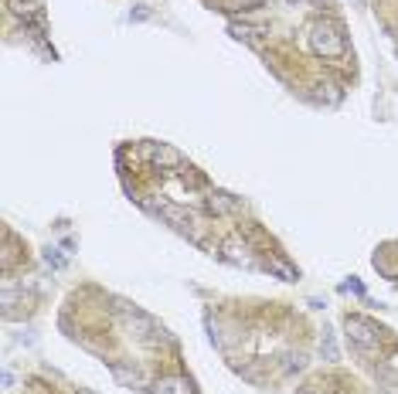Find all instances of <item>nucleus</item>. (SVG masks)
Segmentation results:
<instances>
[{"label": "nucleus", "mask_w": 398, "mask_h": 394, "mask_svg": "<svg viewBox=\"0 0 398 394\" xmlns=\"http://www.w3.org/2000/svg\"><path fill=\"white\" fill-rule=\"evenodd\" d=\"M113 367V374H116V381H123V384H130V388H137L140 384V374L137 371H130L126 364H109Z\"/></svg>", "instance_id": "9d476101"}, {"label": "nucleus", "mask_w": 398, "mask_h": 394, "mask_svg": "<svg viewBox=\"0 0 398 394\" xmlns=\"http://www.w3.org/2000/svg\"><path fill=\"white\" fill-rule=\"evenodd\" d=\"M7 11H11V14H18V18H24V21L41 18V11H38L35 0H7Z\"/></svg>", "instance_id": "0eeeda50"}, {"label": "nucleus", "mask_w": 398, "mask_h": 394, "mask_svg": "<svg viewBox=\"0 0 398 394\" xmlns=\"http://www.w3.org/2000/svg\"><path fill=\"white\" fill-rule=\"evenodd\" d=\"M150 160H154L157 170H177V167H184V153L167 146V143H154L150 146Z\"/></svg>", "instance_id": "20e7f679"}, {"label": "nucleus", "mask_w": 398, "mask_h": 394, "mask_svg": "<svg viewBox=\"0 0 398 394\" xmlns=\"http://www.w3.org/2000/svg\"><path fill=\"white\" fill-rule=\"evenodd\" d=\"M228 35L235 37V41H249V45H259V28H252V24H232L228 28Z\"/></svg>", "instance_id": "6e6552de"}, {"label": "nucleus", "mask_w": 398, "mask_h": 394, "mask_svg": "<svg viewBox=\"0 0 398 394\" xmlns=\"http://www.w3.org/2000/svg\"><path fill=\"white\" fill-rule=\"evenodd\" d=\"M150 18V7H147V4H140L137 11H130V21H147Z\"/></svg>", "instance_id": "9b49d317"}, {"label": "nucleus", "mask_w": 398, "mask_h": 394, "mask_svg": "<svg viewBox=\"0 0 398 394\" xmlns=\"http://www.w3.org/2000/svg\"><path fill=\"white\" fill-rule=\"evenodd\" d=\"M79 394H92V391H79Z\"/></svg>", "instance_id": "2eb2a0df"}, {"label": "nucleus", "mask_w": 398, "mask_h": 394, "mask_svg": "<svg viewBox=\"0 0 398 394\" xmlns=\"http://www.w3.org/2000/svg\"><path fill=\"white\" fill-rule=\"evenodd\" d=\"M286 4H293V7H303V4H310V0H286Z\"/></svg>", "instance_id": "4468645a"}, {"label": "nucleus", "mask_w": 398, "mask_h": 394, "mask_svg": "<svg viewBox=\"0 0 398 394\" xmlns=\"http://www.w3.org/2000/svg\"><path fill=\"white\" fill-rule=\"evenodd\" d=\"M154 211L164 218L167 224H174V228H181V231H191V224H194V218H191V211L188 207H177L171 204V201H157Z\"/></svg>", "instance_id": "7ed1b4c3"}, {"label": "nucleus", "mask_w": 398, "mask_h": 394, "mask_svg": "<svg viewBox=\"0 0 398 394\" xmlns=\"http://www.w3.org/2000/svg\"><path fill=\"white\" fill-rule=\"evenodd\" d=\"M310 48L324 58H341L347 52V37L344 28L337 21H317L310 28Z\"/></svg>", "instance_id": "f257e3e1"}, {"label": "nucleus", "mask_w": 398, "mask_h": 394, "mask_svg": "<svg viewBox=\"0 0 398 394\" xmlns=\"http://www.w3.org/2000/svg\"><path fill=\"white\" fill-rule=\"evenodd\" d=\"M45 262H48V265H55V269H62V265H65V262H62V255H58L55 248H48V252H45Z\"/></svg>", "instance_id": "f8f14e48"}, {"label": "nucleus", "mask_w": 398, "mask_h": 394, "mask_svg": "<svg viewBox=\"0 0 398 394\" xmlns=\"http://www.w3.org/2000/svg\"><path fill=\"white\" fill-rule=\"evenodd\" d=\"M222 252H225L228 262H249V255H245V252H249V248H245V241L239 245L235 238H228L225 245H222Z\"/></svg>", "instance_id": "1a4fd4ad"}, {"label": "nucleus", "mask_w": 398, "mask_h": 394, "mask_svg": "<svg viewBox=\"0 0 398 394\" xmlns=\"http://www.w3.org/2000/svg\"><path fill=\"white\" fill-rule=\"evenodd\" d=\"M154 394H194V388L184 377H160L154 384Z\"/></svg>", "instance_id": "423d86ee"}, {"label": "nucleus", "mask_w": 398, "mask_h": 394, "mask_svg": "<svg viewBox=\"0 0 398 394\" xmlns=\"http://www.w3.org/2000/svg\"><path fill=\"white\" fill-rule=\"evenodd\" d=\"M239 197H232V194H225V190H215V194H208V211L211 214H218V218H222V214H235V211H239Z\"/></svg>", "instance_id": "39448f33"}, {"label": "nucleus", "mask_w": 398, "mask_h": 394, "mask_svg": "<svg viewBox=\"0 0 398 394\" xmlns=\"http://www.w3.org/2000/svg\"><path fill=\"white\" fill-rule=\"evenodd\" d=\"M347 337L358 343L361 350H375L381 343V330L371 320H364V316H347Z\"/></svg>", "instance_id": "f03ea898"}, {"label": "nucleus", "mask_w": 398, "mask_h": 394, "mask_svg": "<svg viewBox=\"0 0 398 394\" xmlns=\"http://www.w3.org/2000/svg\"><path fill=\"white\" fill-rule=\"evenodd\" d=\"M341 289H344V292H354V296H364V286L358 282V279H351V282H344Z\"/></svg>", "instance_id": "ddd939ff"}, {"label": "nucleus", "mask_w": 398, "mask_h": 394, "mask_svg": "<svg viewBox=\"0 0 398 394\" xmlns=\"http://www.w3.org/2000/svg\"><path fill=\"white\" fill-rule=\"evenodd\" d=\"M307 394H310V391H307Z\"/></svg>", "instance_id": "dca6fc26"}]
</instances>
